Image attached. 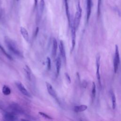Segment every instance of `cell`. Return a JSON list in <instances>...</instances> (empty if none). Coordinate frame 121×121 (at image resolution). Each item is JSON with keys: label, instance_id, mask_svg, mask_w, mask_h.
<instances>
[{"label": "cell", "instance_id": "1", "mask_svg": "<svg viewBox=\"0 0 121 121\" xmlns=\"http://www.w3.org/2000/svg\"><path fill=\"white\" fill-rule=\"evenodd\" d=\"M4 42L8 49L14 54L20 58L23 57L22 52L19 48L17 43L9 37L5 36Z\"/></svg>", "mask_w": 121, "mask_h": 121}, {"label": "cell", "instance_id": "2", "mask_svg": "<svg viewBox=\"0 0 121 121\" xmlns=\"http://www.w3.org/2000/svg\"><path fill=\"white\" fill-rule=\"evenodd\" d=\"M9 112H13L17 115L24 114V109L18 104L12 103L10 104L8 107Z\"/></svg>", "mask_w": 121, "mask_h": 121}, {"label": "cell", "instance_id": "3", "mask_svg": "<svg viewBox=\"0 0 121 121\" xmlns=\"http://www.w3.org/2000/svg\"><path fill=\"white\" fill-rule=\"evenodd\" d=\"M81 14H82V9L80 6L79 3H78L77 11L76 12L74 19L73 22V24H74L76 30L78 29V26L79 25V23H80V19H81Z\"/></svg>", "mask_w": 121, "mask_h": 121}, {"label": "cell", "instance_id": "4", "mask_svg": "<svg viewBox=\"0 0 121 121\" xmlns=\"http://www.w3.org/2000/svg\"><path fill=\"white\" fill-rule=\"evenodd\" d=\"M120 55H119V48L118 45H115V55L113 59V67H114V71L116 73L118 69L119 65L120 64Z\"/></svg>", "mask_w": 121, "mask_h": 121}, {"label": "cell", "instance_id": "5", "mask_svg": "<svg viewBox=\"0 0 121 121\" xmlns=\"http://www.w3.org/2000/svg\"><path fill=\"white\" fill-rule=\"evenodd\" d=\"M45 6V2L44 0H40V2L39 4V6L37 8V16H36V19L37 21L38 22H39V21L41 20L43 12L44 10Z\"/></svg>", "mask_w": 121, "mask_h": 121}, {"label": "cell", "instance_id": "6", "mask_svg": "<svg viewBox=\"0 0 121 121\" xmlns=\"http://www.w3.org/2000/svg\"><path fill=\"white\" fill-rule=\"evenodd\" d=\"M71 28V52L74 50L75 43H76V29L73 24V23H71L69 26Z\"/></svg>", "mask_w": 121, "mask_h": 121}, {"label": "cell", "instance_id": "7", "mask_svg": "<svg viewBox=\"0 0 121 121\" xmlns=\"http://www.w3.org/2000/svg\"><path fill=\"white\" fill-rule=\"evenodd\" d=\"M15 84L18 88V89L19 90V91L24 95L26 96L27 97H31V95L29 94V93L27 91V89L26 88L24 85L20 81H16L15 82Z\"/></svg>", "mask_w": 121, "mask_h": 121}, {"label": "cell", "instance_id": "8", "mask_svg": "<svg viewBox=\"0 0 121 121\" xmlns=\"http://www.w3.org/2000/svg\"><path fill=\"white\" fill-rule=\"evenodd\" d=\"M100 56L99 54H97L96 58V77L98 80V82L100 86H101V81L100 74Z\"/></svg>", "mask_w": 121, "mask_h": 121}, {"label": "cell", "instance_id": "9", "mask_svg": "<svg viewBox=\"0 0 121 121\" xmlns=\"http://www.w3.org/2000/svg\"><path fill=\"white\" fill-rule=\"evenodd\" d=\"M45 84H46V86L47 88V91H48V93L49 94V95L51 96H52L53 98L55 99L57 101H58L57 93H56L55 90H54V89L53 88L52 85L51 84H50L49 83L47 82H45Z\"/></svg>", "mask_w": 121, "mask_h": 121}, {"label": "cell", "instance_id": "10", "mask_svg": "<svg viewBox=\"0 0 121 121\" xmlns=\"http://www.w3.org/2000/svg\"><path fill=\"white\" fill-rule=\"evenodd\" d=\"M3 118L5 120L9 121H16L18 119L17 114L10 112H6L4 114Z\"/></svg>", "mask_w": 121, "mask_h": 121}, {"label": "cell", "instance_id": "11", "mask_svg": "<svg viewBox=\"0 0 121 121\" xmlns=\"http://www.w3.org/2000/svg\"><path fill=\"white\" fill-rule=\"evenodd\" d=\"M59 49H60V57L62 58V60L64 61V62H65V61L66 60V52H65V49L64 43L62 40H60V41Z\"/></svg>", "mask_w": 121, "mask_h": 121}, {"label": "cell", "instance_id": "12", "mask_svg": "<svg viewBox=\"0 0 121 121\" xmlns=\"http://www.w3.org/2000/svg\"><path fill=\"white\" fill-rule=\"evenodd\" d=\"M20 32L21 34V35H22L24 39L27 42H29L30 40V37L28 34V32H27V30L24 28V27H20Z\"/></svg>", "mask_w": 121, "mask_h": 121}, {"label": "cell", "instance_id": "13", "mask_svg": "<svg viewBox=\"0 0 121 121\" xmlns=\"http://www.w3.org/2000/svg\"><path fill=\"white\" fill-rule=\"evenodd\" d=\"M55 66L57 75L58 76L60 74L61 66V58L60 56H58L55 60Z\"/></svg>", "mask_w": 121, "mask_h": 121}, {"label": "cell", "instance_id": "14", "mask_svg": "<svg viewBox=\"0 0 121 121\" xmlns=\"http://www.w3.org/2000/svg\"><path fill=\"white\" fill-rule=\"evenodd\" d=\"M92 0H87L86 1V21L88 22L91 12Z\"/></svg>", "mask_w": 121, "mask_h": 121}, {"label": "cell", "instance_id": "15", "mask_svg": "<svg viewBox=\"0 0 121 121\" xmlns=\"http://www.w3.org/2000/svg\"><path fill=\"white\" fill-rule=\"evenodd\" d=\"M58 49V43L55 38L52 40V56L53 57H56Z\"/></svg>", "mask_w": 121, "mask_h": 121}, {"label": "cell", "instance_id": "16", "mask_svg": "<svg viewBox=\"0 0 121 121\" xmlns=\"http://www.w3.org/2000/svg\"><path fill=\"white\" fill-rule=\"evenodd\" d=\"M24 70L26 78L29 80H31L32 78V71L29 67L27 65H25L24 68Z\"/></svg>", "mask_w": 121, "mask_h": 121}, {"label": "cell", "instance_id": "17", "mask_svg": "<svg viewBox=\"0 0 121 121\" xmlns=\"http://www.w3.org/2000/svg\"><path fill=\"white\" fill-rule=\"evenodd\" d=\"M87 108V106L85 104H81L78 106H76L74 107V111L76 112H79L85 111Z\"/></svg>", "mask_w": 121, "mask_h": 121}, {"label": "cell", "instance_id": "18", "mask_svg": "<svg viewBox=\"0 0 121 121\" xmlns=\"http://www.w3.org/2000/svg\"><path fill=\"white\" fill-rule=\"evenodd\" d=\"M68 0H64L65 1V11H66V16L68 20L69 24V26H70L71 21H70V13L69 10V4H68Z\"/></svg>", "mask_w": 121, "mask_h": 121}, {"label": "cell", "instance_id": "19", "mask_svg": "<svg viewBox=\"0 0 121 121\" xmlns=\"http://www.w3.org/2000/svg\"><path fill=\"white\" fill-rule=\"evenodd\" d=\"M2 92L5 95H9L11 94V89L8 86L4 85L2 87Z\"/></svg>", "mask_w": 121, "mask_h": 121}, {"label": "cell", "instance_id": "20", "mask_svg": "<svg viewBox=\"0 0 121 121\" xmlns=\"http://www.w3.org/2000/svg\"><path fill=\"white\" fill-rule=\"evenodd\" d=\"M111 96L112 102V109H115L116 106V97L112 91L111 92Z\"/></svg>", "mask_w": 121, "mask_h": 121}, {"label": "cell", "instance_id": "21", "mask_svg": "<svg viewBox=\"0 0 121 121\" xmlns=\"http://www.w3.org/2000/svg\"><path fill=\"white\" fill-rule=\"evenodd\" d=\"M0 50L6 56V57L7 58H8L9 59V60H13V59H12V57L9 54H8L7 52H6V51H5V49L3 48V47L0 44Z\"/></svg>", "mask_w": 121, "mask_h": 121}, {"label": "cell", "instance_id": "22", "mask_svg": "<svg viewBox=\"0 0 121 121\" xmlns=\"http://www.w3.org/2000/svg\"><path fill=\"white\" fill-rule=\"evenodd\" d=\"M95 94H96V86L94 82H93L92 91H91V97L93 100L95 98Z\"/></svg>", "mask_w": 121, "mask_h": 121}, {"label": "cell", "instance_id": "23", "mask_svg": "<svg viewBox=\"0 0 121 121\" xmlns=\"http://www.w3.org/2000/svg\"><path fill=\"white\" fill-rule=\"evenodd\" d=\"M38 113L41 115L42 116V117L46 118V119H50V120H51V119H52V118L51 116H49V115L47 114L46 113H44V112H38Z\"/></svg>", "mask_w": 121, "mask_h": 121}, {"label": "cell", "instance_id": "24", "mask_svg": "<svg viewBox=\"0 0 121 121\" xmlns=\"http://www.w3.org/2000/svg\"><path fill=\"white\" fill-rule=\"evenodd\" d=\"M46 62H47V68L48 70H50L51 69V59L49 57H47L46 58Z\"/></svg>", "mask_w": 121, "mask_h": 121}, {"label": "cell", "instance_id": "25", "mask_svg": "<svg viewBox=\"0 0 121 121\" xmlns=\"http://www.w3.org/2000/svg\"><path fill=\"white\" fill-rule=\"evenodd\" d=\"M65 76L66 77V78L68 81V82L69 83H71V79H70V77L69 76V74L68 73H65Z\"/></svg>", "mask_w": 121, "mask_h": 121}, {"label": "cell", "instance_id": "26", "mask_svg": "<svg viewBox=\"0 0 121 121\" xmlns=\"http://www.w3.org/2000/svg\"><path fill=\"white\" fill-rule=\"evenodd\" d=\"M37 3H38V0H34V6L35 9L37 7Z\"/></svg>", "mask_w": 121, "mask_h": 121}, {"label": "cell", "instance_id": "27", "mask_svg": "<svg viewBox=\"0 0 121 121\" xmlns=\"http://www.w3.org/2000/svg\"><path fill=\"white\" fill-rule=\"evenodd\" d=\"M39 31V28L37 27L35 30V36H36L38 34V32Z\"/></svg>", "mask_w": 121, "mask_h": 121}, {"label": "cell", "instance_id": "28", "mask_svg": "<svg viewBox=\"0 0 121 121\" xmlns=\"http://www.w3.org/2000/svg\"><path fill=\"white\" fill-rule=\"evenodd\" d=\"M0 109H1V110L4 111V108H3V106L1 105L0 104Z\"/></svg>", "mask_w": 121, "mask_h": 121}, {"label": "cell", "instance_id": "29", "mask_svg": "<svg viewBox=\"0 0 121 121\" xmlns=\"http://www.w3.org/2000/svg\"><path fill=\"white\" fill-rule=\"evenodd\" d=\"M17 0V1H18V0Z\"/></svg>", "mask_w": 121, "mask_h": 121}, {"label": "cell", "instance_id": "30", "mask_svg": "<svg viewBox=\"0 0 121 121\" xmlns=\"http://www.w3.org/2000/svg\"></svg>", "mask_w": 121, "mask_h": 121}]
</instances>
